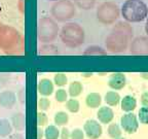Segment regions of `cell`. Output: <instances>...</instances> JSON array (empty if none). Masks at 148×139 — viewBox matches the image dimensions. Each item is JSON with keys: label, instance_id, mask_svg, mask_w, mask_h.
<instances>
[{"label": "cell", "instance_id": "cell-1", "mask_svg": "<svg viewBox=\"0 0 148 139\" xmlns=\"http://www.w3.org/2000/svg\"><path fill=\"white\" fill-rule=\"evenodd\" d=\"M25 42L21 32L9 25L0 26V50L6 55L24 53Z\"/></svg>", "mask_w": 148, "mask_h": 139}, {"label": "cell", "instance_id": "cell-2", "mask_svg": "<svg viewBox=\"0 0 148 139\" xmlns=\"http://www.w3.org/2000/svg\"><path fill=\"white\" fill-rule=\"evenodd\" d=\"M59 37L63 44L68 47L74 49L83 44L86 33H84V29L78 23L69 22L62 27L59 32Z\"/></svg>", "mask_w": 148, "mask_h": 139}, {"label": "cell", "instance_id": "cell-3", "mask_svg": "<svg viewBox=\"0 0 148 139\" xmlns=\"http://www.w3.org/2000/svg\"><path fill=\"white\" fill-rule=\"evenodd\" d=\"M120 14L127 22L138 23L146 20L148 17V7L142 0H125L121 5Z\"/></svg>", "mask_w": 148, "mask_h": 139}, {"label": "cell", "instance_id": "cell-4", "mask_svg": "<svg viewBox=\"0 0 148 139\" xmlns=\"http://www.w3.org/2000/svg\"><path fill=\"white\" fill-rule=\"evenodd\" d=\"M37 25V37L42 43H51L59 36L60 28L51 17L40 18Z\"/></svg>", "mask_w": 148, "mask_h": 139}, {"label": "cell", "instance_id": "cell-5", "mask_svg": "<svg viewBox=\"0 0 148 139\" xmlns=\"http://www.w3.org/2000/svg\"><path fill=\"white\" fill-rule=\"evenodd\" d=\"M76 14V6L71 0L55 1L51 8V16L56 22H67Z\"/></svg>", "mask_w": 148, "mask_h": 139}, {"label": "cell", "instance_id": "cell-6", "mask_svg": "<svg viewBox=\"0 0 148 139\" xmlns=\"http://www.w3.org/2000/svg\"><path fill=\"white\" fill-rule=\"evenodd\" d=\"M97 20L103 25H112L120 16V8L115 2H103L100 4L96 12Z\"/></svg>", "mask_w": 148, "mask_h": 139}, {"label": "cell", "instance_id": "cell-7", "mask_svg": "<svg viewBox=\"0 0 148 139\" xmlns=\"http://www.w3.org/2000/svg\"><path fill=\"white\" fill-rule=\"evenodd\" d=\"M130 38L125 34L112 31L105 39V45L107 51L113 54L123 53L127 49L130 42Z\"/></svg>", "mask_w": 148, "mask_h": 139}, {"label": "cell", "instance_id": "cell-8", "mask_svg": "<svg viewBox=\"0 0 148 139\" xmlns=\"http://www.w3.org/2000/svg\"><path fill=\"white\" fill-rule=\"evenodd\" d=\"M130 53L135 56L148 55V37L139 36L134 38L130 45Z\"/></svg>", "mask_w": 148, "mask_h": 139}, {"label": "cell", "instance_id": "cell-9", "mask_svg": "<svg viewBox=\"0 0 148 139\" xmlns=\"http://www.w3.org/2000/svg\"><path fill=\"white\" fill-rule=\"evenodd\" d=\"M120 124H121L123 129L127 133H129V134L135 133L139 128V123H138V120H137V116L134 114H131V112H129L127 114H123L121 116Z\"/></svg>", "mask_w": 148, "mask_h": 139}, {"label": "cell", "instance_id": "cell-10", "mask_svg": "<svg viewBox=\"0 0 148 139\" xmlns=\"http://www.w3.org/2000/svg\"><path fill=\"white\" fill-rule=\"evenodd\" d=\"M83 130L90 139H98L102 135V127L97 120H88L83 126Z\"/></svg>", "mask_w": 148, "mask_h": 139}, {"label": "cell", "instance_id": "cell-11", "mask_svg": "<svg viewBox=\"0 0 148 139\" xmlns=\"http://www.w3.org/2000/svg\"><path fill=\"white\" fill-rule=\"evenodd\" d=\"M16 103V95L12 91L0 92V106L5 109H12Z\"/></svg>", "mask_w": 148, "mask_h": 139}, {"label": "cell", "instance_id": "cell-12", "mask_svg": "<svg viewBox=\"0 0 148 139\" xmlns=\"http://www.w3.org/2000/svg\"><path fill=\"white\" fill-rule=\"evenodd\" d=\"M125 83H127V78L125 74L121 72L112 73L108 81V86L113 90H121L125 88Z\"/></svg>", "mask_w": 148, "mask_h": 139}, {"label": "cell", "instance_id": "cell-13", "mask_svg": "<svg viewBox=\"0 0 148 139\" xmlns=\"http://www.w3.org/2000/svg\"><path fill=\"white\" fill-rule=\"evenodd\" d=\"M37 90L40 95L43 97L51 96L53 93V83L51 79L49 78H42L38 81L37 85Z\"/></svg>", "mask_w": 148, "mask_h": 139}, {"label": "cell", "instance_id": "cell-14", "mask_svg": "<svg viewBox=\"0 0 148 139\" xmlns=\"http://www.w3.org/2000/svg\"><path fill=\"white\" fill-rule=\"evenodd\" d=\"M10 123H12V128L18 131V132H22L24 131L26 128V116L23 112H16V114H12V120H10Z\"/></svg>", "mask_w": 148, "mask_h": 139}, {"label": "cell", "instance_id": "cell-15", "mask_svg": "<svg viewBox=\"0 0 148 139\" xmlns=\"http://www.w3.org/2000/svg\"><path fill=\"white\" fill-rule=\"evenodd\" d=\"M97 116L102 124H109L114 118V112L110 107L103 106L98 110Z\"/></svg>", "mask_w": 148, "mask_h": 139}, {"label": "cell", "instance_id": "cell-16", "mask_svg": "<svg viewBox=\"0 0 148 139\" xmlns=\"http://www.w3.org/2000/svg\"><path fill=\"white\" fill-rule=\"evenodd\" d=\"M112 31H115V32L121 33V34H125V36H127L130 39H132L133 37V28L132 26L130 25L127 22H118L114 25Z\"/></svg>", "mask_w": 148, "mask_h": 139}, {"label": "cell", "instance_id": "cell-17", "mask_svg": "<svg viewBox=\"0 0 148 139\" xmlns=\"http://www.w3.org/2000/svg\"><path fill=\"white\" fill-rule=\"evenodd\" d=\"M137 106V100L131 95H127L121 99V109L125 112H131Z\"/></svg>", "mask_w": 148, "mask_h": 139}, {"label": "cell", "instance_id": "cell-18", "mask_svg": "<svg viewBox=\"0 0 148 139\" xmlns=\"http://www.w3.org/2000/svg\"><path fill=\"white\" fill-rule=\"evenodd\" d=\"M102 102V97L99 93H90L86 98V103L90 108H97Z\"/></svg>", "mask_w": 148, "mask_h": 139}, {"label": "cell", "instance_id": "cell-19", "mask_svg": "<svg viewBox=\"0 0 148 139\" xmlns=\"http://www.w3.org/2000/svg\"><path fill=\"white\" fill-rule=\"evenodd\" d=\"M58 46H56L53 43H43L39 47V55L42 56H56L59 55Z\"/></svg>", "mask_w": 148, "mask_h": 139}, {"label": "cell", "instance_id": "cell-20", "mask_svg": "<svg viewBox=\"0 0 148 139\" xmlns=\"http://www.w3.org/2000/svg\"><path fill=\"white\" fill-rule=\"evenodd\" d=\"M12 133V123L6 118H0V138L8 137Z\"/></svg>", "mask_w": 148, "mask_h": 139}, {"label": "cell", "instance_id": "cell-21", "mask_svg": "<svg viewBox=\"0 0 148 139\" xmlns=\"http://www.w3.org/2000/svg\"><path fill=\"white\" fill-rule=\"evenodd\" d=\"M119 101H120V96L117 92L110 91V92L106 93V95H105V102H106L109 106H116L119 103Z\"/></svg>", "mask_w": 148, "mask_h": 139}, {"label": "cell", "instance_id": "cell-22", "mask_svg": "<svg viewBox=\"0 0 148 139\" xmlns=\"http://www.w3.org/2000/svg\"><path fill=\"white\" fill-rule=\"evenodd\" d=\"M82 85L79 81H73L70 83L69 89H68V93L72 98H75L77 96H79L82 92Z\"/></svg>", "mask_w": 148, "mask_h": 139}, {"label": "cell", "instance_id": "cell-23", "mask_svg": "<svg viewBox=\"0 0 148 139\" xmlns=\"http://www.w3.org/2000/svg\"><path fill=\"white\" fill-rule=\"evenodd\" d=\"M44 132V136L45 139H58L60 136V131L55 125H49L45 128Z\"/></svg>", "mask_w": 148, "mask_h": 139}, {"label": "cell", "instance_id": "cell-24", "mask_svg": "<svg viewBox=\"0 0 148 139\" xmlns=\"http://www.w3.org/2000/svg\"><path fill=\"white\" fill-rule=\"evenodd\" d=\"M53 120H55V124L57 126H64L68 123L69 116H68V114L65 111H59V112H57L55 114Z\"/></svg>", "mask_w": 148, "mask_h": 139}, {"label": "cell", "instance_id": "cell-25", "mask_svg": "<svg viewBox=\"0 0 148 139\" xmlns=\"http://www.w3.org/2000/svg\"><path fill=\"white\" fill-rule=\"evenodd\" d=\"M84 55H96V56H104L106 55V51L104 49H102L101 46L98 45H90L86 47V51L83 52Z\"/></svg>", "mask_w": 148, "mask_h": 139}, {"label": "cell", "instance_id": "cell-26", "mask_svg": "<svg viewBox=\"0 0 148 139\" xmlns=\"http://www.w3.org/2000/svg\"><path fill=\"white\" fill-rule=\"evenodd\" d=\"M108 135L113 139H117L121 136V130L117 124H110L108 127Z\"/></svg>", "mask_w": 148, "mask_h": 139}, {"label": "cell", "instance_id": "cell-27", "mask_svg": "<svg viewBox=\"0 0 148 139\" xmlns=\"http://www.w3.org/2000/svg\"><path fill=\"white\" fill-rule=\"evenodd\" d=\"M76 3V5L81 9L84 10H88V9L94 8L96 4V0H78Z\"/></svg>", "mask_w": 148, "mask_h": 139}, {"label": "cell", "instance_id": "cell-28", "mask_svg": "<svg viewBox=\"0 0 148 139\" xmlns=\"http://www.w3.org/2000/svg\"><path fill=\"white\" fill-rule=\"evenodd\" d=\"M66 107H67V109L70 112L75 114L80 108V104H79V102L76 99H69L66 102Z\"/></svg>", "mask_w": 148, "mask_h": 139}, {"label": "cell", "instance_id": "cell-29", "mask_svg": "<svg viewBox=\"0 0 148 139\" xmlns=\"http://www.w3.org/2000/svg\"><path fill=\"white\" fill-rule=\"evenodd\" d=\"M53 81L58 87H64L67 83L68 78L64 73H56L53 76Z\"/></svg>", "mask_w": 148, "mask_h": 139}, {"label": "cell", "instance_id": "cell-30", "mask_svg": "<svg viewBox=\"0 0 148 139\" xmlns=\"http://www.w3.org/2000/svg\"><path fill=\"white\" fill-rule=\"evenodd\" d=\"M37 105H38V108L41 111H46V110H49V107H51V101L46 97H42L38 100Z\"/></svg>", "mask_w": 148, "mask_h": 139}, {"label": "cell", "instance_id": "cell-31", "mask_svg": "<svg viewBox=\"0 0 148 139\" xmlns=\"http://www.w3.org/2000/svg\"><path fill=\"white\" fill-rule=\"evenodd\" d=\"M139 120H140V123L144 124V125L148 124V107L144 106L140 108V110H139Z\"/></svg>", "mask_w": 148, "mask_h": 139}, {"label": "cell", "instance_id": "cell-32", "mask_svg": "<svg viewBox=\"0 0 148 139\" xmlns=\"http://www.w3.org/2000/svg\"><path fill=\"white\" fill-rule=\"evenodd\" d=\"M56 100L58 102H66L67 101V97H68V94L67 92L64 90V89H60V90H58L57 92H56Z\"/></svg>", "mask_w": 148, "mask_h": 139}, {"label": "cell", "instance_id": "cell-33", "mask_svg": "<svg viewBox=\"0 0 148 139\" xmlns=\"http://www.w3.org/2000/svg\"><path fill=\"white\" fill-rule=\"evenodd\" d=\"M49 122V118L46 116L44 112L42 111H39L38 114H37V124L39 127H42V126H45Z\"/></svg>", "mask_w": 148, "mask_h": 139}, {"label": "cell", "instance_id": "cell-34", "mask_svg": "<svg viewBox=\"0 0 148 139\" xmlns=\"http://www.w3.org/2000/svg\"><path fill=\"white\" fill-rule=\"evenodd\" d=\"M84 134H83L82 130L80 129H74L71 133H70V138L71 139H83Z\"/></svg>", "mask_w": 148, "mask_h": 139}, {"label": "cell", "instance_id": "cell-35", "mask_svg": "<svg viewBox=\"0 0 148 139\" xmlns=\"http://www.w3.org/2000/svg\"><path fill=\"white\" fill-rule=\"evenodd\" d=\"M61 138L62 139H69L70 138V132L67 128H63L61 131Z\"/></svg>", "mask_w": 148, "mask_h": 139}, {"label": "cell", "instance_id": "cell-36", "mask_svg": "<svg viewBox=\"0 0 148 139\" xmlns=\"http://www.w3.org/2000/svg\"><path fill=\"white\" fill-rule=\"evenodd\" d=\"M141 103L143 106L148 107V92H145L141 96Z\"/></svg>", "mask_w": 148, "mask_h": 139}, {"label": "cell", "instance_id": "cell-37", "mask_svg": "<svg viewBox=\"0 0 148 139\" xmlns=\"http://www.w3.org/2000/svg\"><path fill=\"white\" fill-rule=\"evenodd\" d=\"M16 6H18L20 12L24 14L25 12V0H18V3H16Z\"/></svg>", "mask_w": 148, "mask_h": 139}, {"label": "cell", "instance_id": "cell-38", "mask_svg": "<svg viewBox=\"0 0 148 139\" xmlns=\"http://www.w3.org/2000/svg\"><path fill=\"white\" fill-rule=\"evenodd\" d=\"M8 139H25V137L21 133H14V134L9 135Z\"/></svg>", "mask_w": 148, "mask_h": 139}, {"label": "cell", "instance_id": "cell-39", "mask_svg": "<svg viewBox=\"0 0 148 139\" xmlns=\"http://www.w3.org/2000/svg\"><path fill=\"white\" fill-rule=\"evenodd\" d=\"M37 132H38V133H37V134H38V135H37V139H41L42 136H43V131H42V130L40 129V127L38 128Z\"/></svg>", "mask_w": 148, "mask_h": 139}, {"label": "cell", "instance_id": "cell-40", "mask_svg": "<svg viewBox=\"0 0 148 139\" xmlns=\"http://www.w3.org/2000/svg\"><path fill=\"white\" fill-rule=\"evenodd\" d=\"M146 19H147V20H146V24H145V32L147 33V35H148V17Z\"/></svg>", "mask_w": 148, "mask_h": 139}, {"label": "cell", "instance_id": "cell-41", "mask_svg": "<svg viewBox=\"0 0 148 139\" xmlns=\"http://www.w3.org/2000/svg\"><path fill=\"white\" fill-rule=\"evenodd\" d=\"M141 76L143 77V78L148 79V73H141Z\"/></svg>", "mask_w": 148, "mask_h": 139}, {"label": "cell", "instance_id": "cell-42", "mask_svg": "<svg viewBox=\"0 0 148 139\" xmlns=\"http://www.w3.org/2000/svg\"><path fill=\"white\" fill-rule=\"evenodd\" d=\"M92 73H82V76H92Z\"/></svg>", "mask_w": 148, "mask_h": 139}, {"label": "cell", "instance_id": "cell-43", "mask_svg": "<svg viewBox=\"0 0 148 139\" xmlns=\"http://www.w3.org/2000/svg\"><path fill=\"white\" fill-rule=\"evenodd\" d=\"M72 2H77V1H78V0H71Z\"/></svg>", "mask_w": 148, "mask_h": 139}, {"label": "cell", "instance_id": "cell-44", "mask_svg": "<svg viewBox=\"0 0 148 139\" xmlns=\"http://www.w3.org/2000/svg\"><path fill=\"white\" fill-rule=\"evenodd\" d=\"M49 1H58V0H49Z\"/></svg>", "mask_w": 148, "mask_h": 139}, {"label": "cell", "instance_id": "cell-45", "mask_svg": "<svg viewBox=\"0 0 148 139\" xmlns=\"http://www.w3.org/2000/svg\"><path fill=\"white\" fill-rule=\"evenodd\" d=\"M117 139H125V138H120V137H119V138H117Z\"/></svg>", "mask_w": 148, "mask_h": 139}, {"label": "cell", "instance_id": "cell-46", "mask_svg": "<svg viewBox=\"0 0 148 139\" xmlns=\"http://www.w3.org/2000/svg\"><path fill=\"white\" fill-rule=\"evenodd\" d=\"M0 91H1V86H0Z\"/></svg>", "mask_w": 148, "mask_h": 139}, {"label": "cell", "instance_id": "cell-47", "mask_svg": "<svg viewBox=\"0 0 148 139\" xmlns=\"http://www.w3.org/2000/svg\"><path fill=\"white\" fill-rule=\"evenodd\" d=\"M0 26H1V24H0Z\"/></svg>", "mask_w": 148, "mask_h": 139}, {"label": "cell", "instance_id": "cell-48", "mask_svg": "<svg viewBox=\"0 0 148 139\" xmlns=\"http://www.w3.org/2000/svg\"><path fill=\"white\" fill-rule=\"evenodd\" d=\"M0 139H1V138H0Z\"/></svg>", "mask_w": 148, "mask_h": 139}]
</instances>
